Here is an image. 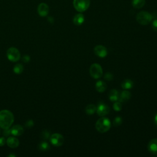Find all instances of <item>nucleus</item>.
I'll return each mask as SVG.
<instances>
[{"label": "nucleus", "instance_id": "nucleus-8", "mask_svg": "<svg viewBox=\"0 0 157 157\" xmlns=\"http://www.w3.org/2000/svg\"><path fill=\"white\" fill-rule=\"evenodd\" d=\"M110 112L109 107L102 102H100L96 107V112L98 115L103 117L107 115Z\"/></svg>", "mask_w": 157, "mask_h": 157}, {"label": "nucleus", "instance_id": "nucleus-2", "mask_svg": "<svg viewBox=\"0 0 157 157\" xmlns=\"http://www.w3.org/2000/svg\"><path fill=\"white\" fill-rule=\"evenodd\" d=\"M96 129L101 133H104L108 131L111 126L110 121L106 117L100 118L96 123Z\"/></svg>", "mask_w": 157, "mask_h": 157}, {"label": "nucleus", "instance_id": "nucleus-21", "mask_svg": "<svg viewBox=\"0 0 157 157\" xmlns=\"http://www.w3.org/2000/svg\"><path fill=\"white\" fill-rule=\"evenodd\" d=\"M13 71L16 74H21L23 71V66L20 63L16 64L13 68Z\"/></svg>", "mask_w": 157, "mask_h": 157}, {"label": "nucleus", "instance_id": "nucleus-24", "mask_svg": "<svg viewBox=\"0 0 157 157\" xmlns=\"http://www.w3.org/2000/svg\"><path fill=\"white\" fill-rule=\"evenodd\" d=\"M50 136H51V135H50V132H49L48 130H44V131H43L41 132V134H40L41 137H42L43 139H45V140H47V139H50Z\"/></svg>", "mask_w": 157, "mask_h": 157}, {"label": "nucleus", "instance_id": "nucleus-9", "mask_svg": "<svg viewBox=\"0 0 157 157\" xmlns=\"http://www.w3.org/2000/svg\"><path fill=\"white\" fill-rule=\"evenodd\" d=\"M94 53L100 58H104L107 55V48L101 45H98L94 48Z\"/></svg>", "mask_w": 157, "mask_h": 157}, {"label": "nucleus", "instance_id": "nucleus-22", "mask_svg": "<svg viewBox=\"0 0 157 157\" xmlns=\"http://www.w3.org/2000/svg\"><path fill=\"white\" fill-rule=\"evenodd\" d=\"M38 148L40 151H45L50 149V145L47 142L42 141L38 145Z\"/></svg>", "mask_w": 157, "mask_h": 157}, {"label": "nucleus", "instance_id": "nucleus-3", "mask_svg": "<svg viewBox=\"0 0 157 157\" xmlns=\"http://www.w3.org/2000/svg\"><path fill=\"white\" fill-rule=\"evenodd\" d=\"M153 18L152 15L147 11H141L139 12L136 16L137 22L142 25L149 24Z\"/></svg>", "mask_w": 157, "mask_h": 157}, {"label": "nucleus", "instance_id": "nucleus-12", "mask_svg": "<svg viewBox=\"0 0 157 157\" xmlns=\"http://www.w3.org/2000/svg\"><path fill=\"white\" fill-rule=\"evenodd\" d=\"M6 144L9 147L15 148L20 145V142L17 138L13 136H9L6 140Z\"/></svg>", "mask_w": 157, "mask_h": 157}, {"label": "nucleus", "instance_id": "nucleus-4", "mask_svg": "<svg viewBox=\"0 0 157 157\" xmlns=\"http://www.w3.org/2000/svg\"><path fill=\"white\" fill-rule=\"evenodd\" d=\"M7 59L12 62L18 61L21 57L20 51L15 47H10L7 49L6 52Z\"/></svg>", "mask_w": 157, "mask_h": 157}, {"label": "nucleus", "instance_id": "nucleus-30", "mask_svg": "<svg viewBox=\"0 0 157 157\" xmlns=\"http://www.w3.org/2000/svg\"><path fill=\"white\" fill-rule=\"evenodd\" d=\"M6 143V140L4 137H0V147H2L5 145Z\"/></svg>", "mask_w": 157, "mask_h": 157}, {"label": "nucleus", "instance_id": "nucleus-17", "mask_svg": "<svg viewBox=\"0 0 157 157\" xmlns=\"http://www.w3.org/2000/svg\"><path fill=\"white\" fill-rule=\"evenodd\" d=\"M119 95L120 94L117 90L115 89H112L109 92V98L112 101H118Z\"/></svg>", "mask_w": 157, "mask_h": 157}, {"label": "nucleus", "instance_id": "nucleus-5", "mask_svg": "<svg viewBox=\"0 0 157 157\" xmlns=\"http://www.w3.org/2000/svg\"><path fill=\"white\" fill-rule=\"evenodd\" d=\"M90 4V0H74L73 1V5L75 9L79 12H82L87 10Z\"/></svg>", "mask_w": 157, "mask_h": 157}, {"label": "nucleus", "instance_id": "nucleus-16", "mask_svg": "<svg viewBox=\"0 0 157 157\" xmlns=\"http://www.w3.org/2000/svg\"><path fill=\"white\" fill-rule=\"evenodd\" d=\"M95 88H96V90L98 92L102 93L106 90L107 85L105 84V83L104 82H103L102 80H99L96 83Z\"/></svg>", "mask_w": 157, "mask_h": 157}, {"label": "nucleus", "instance_id": "nucleus-1", "mask_svg": "<svg viewBox=\"0 0 157 157\" xmlns=\"http://www.w3.org/2000/svg\"><path fill=\"white\" fill-rule=\"evenodd\" d=\"M14 121V116L9 110L0 111V128L3 129L10 128Z\"/></svg>", "mask_w": 157, "mask_h": 157}, {"label": "nucleus", "instance_id": "nucleus-25", "mask_svg": "<svg viewBox=\"0 0 157 157\" xmlns=\"http://www.w3.org/2000/svg\"><path fill=\"white\" fill-rule=\"evenodd\" d=\"M113 108L116 111H120L122 109V104L121 102L120 101L115 102L113 105Z\"/></svg>", "mask_w": 157, "mask_h": 157}, {"label": "nucleus", "instance_id": "nucleus-32", "mask_svg": "<svg viewBox=\"0 0 157 157\" xmlns=\"http://www.w3.org/2000/svg\"><path fill=\"white\" fill-rule=\"evenodd\" d=\"M154 121H155V124L157 125V114H156V115L155 116Z\"/></svg>", "mask_w": 157, "mask_h": 157}, {"label": "nucleus", "instance_id": "nucleus-11", "mask_svg": "<svg viewBox=\"0 0 157 157\" xmlns=\"http://www.w3.org/2000/svg\"><path fill=\"white\" fill-rule=\"evenodd\" d=\"M11 134L15 136H20L24 132V128L20 124H16L10 128Z\"/></svg>", "mask_w": 157, "mask_h": 157}, {"label": "nucleus", "instance_id": "nucleus-20", "mask_svg": "<svg viewBox=\"0 0 157 157\" xmlns=\"http://www.w3.org/2000/svg\"><path fill=\"white\" fill-rule=\"evenodd\" d=\"M96 111V107L94 104H89L85 107V112L88 115H93Z\"/></svg>", "mask_w": 157, "mask_h": 157}, {"label": "nucleus", "instance_id": "nucleus-31", "mask_svg": "<svg viewBox=\"0 0 157 157\" xmlns=\"http://www.w3.org/2000/svg\"><path fill=\"white\" fill-rule=\"evenodd\" d=\"M152 28L154 29V31L157 32V19L153 20L152 23Z\"/></svg>", "mask_w": 157, "mask_h": 157}, {"label": "nucleus", "instance_id": "nucleus-33", "mask_svg": "<svg viewBox=\"0 0 157 157\" xmlns=\"http://www.w3.org/2000/svg\"><path fill=\"white\" fill-rule=\"evenodd\" d=\"M8 156H9V157H15V156H16V155H15V154H10Z\"/></svg>", "mask_w": 157, "mask_h": 157}, {"label": "nucleus", "instance_id": "nucleus-7", "mask_svg": "<svg viewBox=\"0 0 157 157\" xmlns=\"http://www.w3.org/2000/svg\"><path fill=\"white\" fill-rule=\"evenodd\" d=\"M49 139L51 144L55 147L61 146L64 141V137L59 133H54L52 134Z\"/></svg>", "mask_w": 157, "mask_h": 157}, {"label": "nucleus", "instance_id": "nucleus-10", "mask_svg": "<svg viewBox=\"0 0 157 157\" xmlns=\"http://www.w3.org/2000/svg\"><path fill=\"white\" fill-rule=\"evenodd\" d=\"M37 12L41 17H45L49 12V7L45 3L42 2L37 7Z\"/></svg>", "mask_w": 157, "mask_h": 157}, {"label": "nucleus", "instance_id": "nucleus-28", "mask_svg": "<svg viewBox=\"0 0 157 157\" xmlns=\"http://www.w3.org/2000/svg\"><path fill=\"white\" fill-rule=\"evenodd\" d=\"M22 61H23V62H24L25 63H28L30 61V56L27 55H24L22 58Z\"/></svg>", "mask_w": 157, "mask_h": 157}, {"label": "nucleus", "instance_id": "nucleus-18", "mask_svg": "<svg viewBox=\"0 0 157 157\" xmlns=\"http://www.w3.org/2000/svg\"><path fill=\"white\" fill-rule=\"evenodd\" d=\"M134 83L130 79H126L121 83V87L124 90H130L133 87Z\"/></svg>", "mask_w": 157, "mask_h": 157}, {"label": "nucleus", "instance_id": "nucleus-19", "mask_svg": "<svg viewBox=\"0 0 157 157\" xmlns=\"http://www.w3.org/2000/svg\"><path fill=\"white\" fill-rule=\"evenodd\" d=\"M145 4V0H132V4L134 8L140 9Z\"/></svg>", "mask_w": 157, "mask_h": 157}, {"label": "nucleus", "instance_id": "nucleus-13", "mask_svg": "<svg viewBox=\"0 0 157 157\" xmlns=\"http://www.w3.org/2000/svg\"><path fill=\"white\" fill-rule=\"evenodd\" d=\"M148 150L149 152L152 154L157 153V139H153L151 140L148 144Z\"/></svg>", "mask_w": 157, "mask_h": 157}, {"label": "nucleus", "instance_id": "nucleus-27", "mask_svg": "<svg viewBox=\"0 0 157 157\" xmlns=\"http://www.w3.org/2000/svg\"><path fill=\"white\" fill-rule=\"evenodd\" d=\"M34 121L32 120H28L26 123H25V126L28 128H31V127H33L34 126Z\"/></svg>", "mask_w": 157, "mask_h": 157}, {"label": "nucleus", "instance_id": "nucleus-6", "mask_svg": "<svg viewBox=\"0 0 157 157\" xmlns=\"http://www.w3.org/2000/svg\"><path fill=\"white\" fill-rule=\"evenodd\" d=\"M89 72L90 75L95 79L100 78L102 76L103 72L102 67L98 63L92 64L90 67Z\"/></svg>", "mask_w": 157, "mask_h": 157}, {"label": "nucleus", "instance_id": "nucleus-26", "mask_svg": "<svg viewBox=\"0 0 157 157\" xmlns=\"http://www.w3.org/2000/svg\"><path fill=\"white\" fill-rule=\"evenodd\" d=\"M104 79L107 80V81H111L113 80V76L112 75V73L110 72H107L105 75H104Z\"/></svg>", "mask_w": 157, "mask_h": 157}, {"label": "nucleus", "instance_id": "nucleus-14", "mask_svg": "<svg viewBox=\"0 0 157 157\" xmlns=\"http://www.w3.org/2000/svg\"><path fill=\"white\" fill-rule=\"evenodd\" d=\"M131 97V93L127 90H125L122 91L120 94L118 101L121 102H127L129 99H130Z\"/></svg>", "mask_w": 157, "mask_h": 157}, {"label": "nucleus", "instance_id": "nucleus-23", "mask_svg": "<svg viewBox=\"0 0 157 157\" xmlns=\"http://www.w3.org/2000/svg\"><path fill=\"white\" fill-rule=\"evenodd\" d=\"M122 121H123V120H122V118L121 117H117L113 120V124L114 126H118L121 124Z\"/></svg>", "mask_w": 157, "mask_h": 157}, {"label": "nucleus", "instance_id": "nucleus-15", "mask_svg": "<svg viewBox=\"0 0 157 157\" xmlns=\"http://www.w3.org/2000/svg\"><path fill=\"white\" fill-rule=\"evenodd\" d=\"M85 21L84 15L82 13H78L75 15L73 18V22L75 25L79 26L83 24Z\"/></svg>", "mask_w": 157, "mask_h": 157}, {"label": "nucleus", "instance_id": "nucleus-29", "mask_svg": "<svg viewBox=\"0 0 157 157\" xmlns=\"http://www.w3.org/2000/svg\"><path fill=\"white\" fill-rule=\"evenodd\" d=\"M3 134L5 137H9L10 136V134H11L10 132V129L8 128V129H5L4 132H3Z\"/></svg>", "mask_w": 157, "mask_h": 157}]
</instances>
